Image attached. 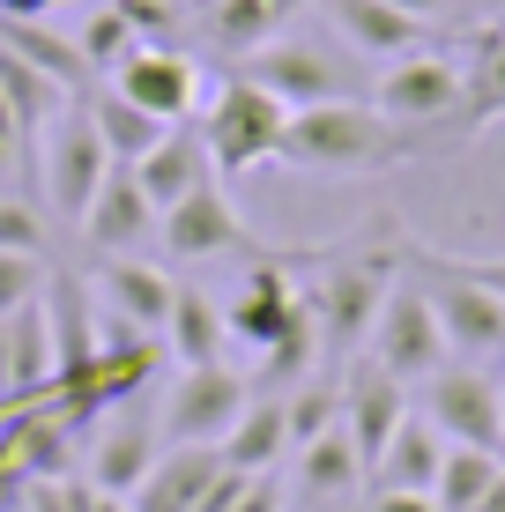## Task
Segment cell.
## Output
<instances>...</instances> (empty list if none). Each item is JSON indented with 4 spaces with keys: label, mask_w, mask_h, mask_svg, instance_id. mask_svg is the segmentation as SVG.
<instances>
[{
    "label": "cell",
    "mask_w": 505,
    "mask_h": 512,
    "mask_svg": "<svg viewBox=\"0 0 505 512\" xmlns=\"http://www.w3.org/2000/svg\"><path fill=\"white\" fill-rule=\"evenodd\" d=\"M431 149L439 141L387 119L372 97L305 104V112H290V134H283V164L312 171V179H379V171H402Z\"/></svg>",
    "instance_id": "obj_1"
},
{
    "label": "cell",
    "mask_w": 505,
    "mask_h": 512,
    "mask_svg": "<svg viewBox=\"0 0 505 512\" xmlns=\"http://www.w3.org/2000/svg\"><path fill=\"white\" fill-rule=\"evenodd\" d=\"M409 268V238L402 231H379V238H357V245H327L312 260V282H305V305H312V327H320V364H350L372 334L379 305H387L394 275Z\"/></svg>",
    "instance_id": "obj_2"
},
{
    "label": "cell",
    "mask_w": 505,
    "mask_h": 512,
    "mask_svg": "<svg viewBox=\"0 0 505 512\" xmlns=\"http://www.w3.org/2000/svg\"><path fill=\"white\" fill-rule=\"evenodd\" d=\"M194 127L208 141V164H223L231 179H246V171H268L283 164V134H290V104L275 90H260L253 75H223L216 90L201 97Z\"/></svg>",
    "instance_id": "obj_3"
},
{
    "label": "cell",
    "mask_w": 505,
    "mask_h": 512,
    "mask_svg": "<svg viewBox=\"0 0 505 512\" xmlns=\"http://www.w3.org/2000/svg\"><path fill=\"white\" fill-rule=\"evenodd\" d=\"M409 275L424 282L431 312H439V327H446V349H454L461 364H491V357H505V297L491 290V282L468 275V260L431 253V245L409 238Z\"/></svg>",
    "instance_id": "obj_4"
},
{
    "label": "cell",
    "mask_w": 505,
    "mask_h": 512,
    "mask_svg": "<svg viewBox=\"0 0 505 512\" xmlns=\"http://www.w3.org/2000/svg\"><path fill=\"white\" fill-rule=\"evenodd\" d=\"M372 104L402 127L431 134L439 149L468 141V82H461V60H446V52H409V60L379 67Z\"/></svg>",
    "instance_id": "obj_5"
},
{
    "label": "cell",
    "mask_w": 505,
    "mask_h": 512,
    "mask_svg": "<svg viewBox=\"0 0 505 512\" xmlns=\"http://www.w3.org/2000/svg\"><path fill=\"white\" fill-rule=\"evenodd\" d=\"M238 75H253L260 90H275L290 112H305V104H335V97H364L357 52L335 45V38H268L260 52L238 60Z\"/></svg>",
    "instance_id": "obj_6"
},
{
    "label": "cell",
    "mask_w": 505,
    "mask_h": 512,
    "mask_svg": "<svg viewBox=\"0 0 505 512\" xmlns=\"http://www.w3.org/2000/svg\"><path fill=\"white\" fill-rule=\"evenodd\" d=\"M30 164H38V179H45L52 216H60V223H82V208H90L97 186L112 179V156H104V134H97V119H90V104L67 97L60 112H52V127L38 134Z\"/></svg>",
    "instance_id": "obj_7"
},
{
    "label": "cell",
    "mask_w": 505,
    "mask_h": 512,
    "mask_svg": "<svg viewBox=\"0 0 505 512\" xmlns=\"http://www.w3.org/2000/svg\"><path fill=\"white\" fill-rule=\"evenodd\" d=\"M364 357L379 364V372H394L416 394L431 372H439L454 349H446V327H439V312H431V297H424V282H416L409 268L394 275V290H387V305H379V320L372 334H364Z\"/></svg>",
    "instance_id": "obj_8"
},
{
    "label": "cell",
    "mask_w": 505,
    "mask_h": 512,
    "mask_svg": "<svg viewBox=\"0 0 505 512\" xmlns=\"http://www.w3.org/2000/svg\"><path fill=\"white\" fill-rule=\"evenodd\" d=\"M253 401V379L231 364H179V379L156 401V431L164 446H223V431L238 423V409Z\"/></svg>",
    "instance_id": "obj_9"
},
{
    "label": "cell",
    "mask_w": 505,
    "mask_h": 512,
    "mask_svg": "<svg viewBox=\"0 0 505 512\" xmlns=\"http://www.w3.org/2000/svg\"><path fill=\"white\" fill-rule=\"evenodd\" d=\"M416 416H431V431H439L446 446H491V453H505V401H498V372H483V364L446 357L439 372L416 386Z\"/></svg>",
    "instance_id": "obj_10"
},
{
    "label": "cell",
    "mask_w": 505,
    "mask_h": 512,
    "mask_svg": "<svg viewBox=\"0 0 505 512\" xmlns=\"http://www.w3.org/2000/svg\"><path fill=\"white\" fill-rule=\"evenodd\" d=\"M156 453H164V431H156V401L149 394H134V401H119V409H104L90 423V438H82V475H90L97 490H119L127 498L134 483L156 468Z\"/></svg>",
    "instance_id": "obj_11"
},
{
    "label": "cell",
    "mask_w": 505,
    "mask_h": 512,
    "mask_svg": "<svg viewBox=\"0 0 505 512\" xmlns=\"http://www.w3.org/2000/svg\"><path fill=\"white\" fill-rule=\"evenodd\" d=\"M112 90L127 104H142L149 119H164V127H186V119L201 112L208 82H201V60L186 45H134L127 60L112 67Z\"/></svg>",
    "instance_id": "obj_12"
},
{
    "label": "cell",
    "mask_w": 505,
    "mask_h": 512,
    "mask_svg": "<svg viewBox=\"0 0 505 512\" xmlns=\"http://www.w3.org/2000/svg\"><path fill=\"white\" fill-rule=\"evenodd\" d=\"M156 245H164V260H223V253L253 260V253H260V238L246 231L238 201H231L216 179L194 186L179 208H164V216H156Z\"/></svg>",
    "instance_id": "obj_13"
},
{
    "label": "cell",
    "mask_w": 505,
    "mask_h": 512,
    "mask_svg": "<svg viewBox=\"0 0 505 512\" xmlns=\"http://www.w3.org/2000/svg\"><path fill=\"white\" fill-rule=\"evenodd\" d=\"M335 379H342V431L357 438L364 468H372V461H379V446H387V438L402 431V416L416 409V394H409V386L394 379V372H379L364 349H357L350 364H342Z\"/></svg>",
    "instance_id": "obj_14"
},
{
    "label": "cell",
    "mask_w": 505,
    "mask_h": 512,
    "mask_svg": "<svg viewBox=\"0 0 505 512\" xmlns=\"http://www.w3.org/2000/svg\"><path fill=\"white\" fill-rule=\"evenodd\" d=\"M97 312L112 327H134V334H164L171 320V297H179V282H171L156 260L142 253H112V260H97Z\"/></svg>",
    "instance_id": "obj_15"
},
{
    "label": "cell",
    "mask_w": 505,
    "mask_h": 512,
    "mask_svg": "<svg viewBox=\"0 0 505 512\" xmlns=\"http://www.w3.org/2000/svg\"><path fill=\"white\" fill-rule=\"evenodd\" d=\"M45 320H52V386H75L104 349V312L82 275H45ZM45 386V394H52Z\"/></svg>",
    "instance_id": "obj_16"
},
{
    "label": "cell",
    "mask_w": 505,
    "mask_h": 512,
    "mask_svg": "<svg viewBox=\"0 0 505 512\" xmlns=\"http://www.w3.org/2000/svg\"><path fill=\"white\" fill-rule=\"evenodd\" d=\"M320 15L335 23V38L357 52V60H409V52H431V23H416V15L387 8V0H320Z\"/></svg>",
    "instance_id": "obj_17"
},
{
    "label": "cell",
    "mask_w": 505,
    "mask_h": 512,
    "mask_svg": "<svg viewBox=\"0 0 505 512\" xmlns=\"http://www.w3.org/2000/svg\"><path fill=\"white\" fill-rule=\"evenodd\" d=\"M82 245H90L97 260L156 245V208H149V193L134 186V171H112V179L97 186V201L82 208Z\"/></svg>",
    "instance_id": "obj_18"
},
{
    "label": "cell",
    "mask_w": 505,
    "mask_h": 512,
    "mask_svg": "<svg viewBox=\"0 0 505 512\" xmlns=\"http://www.w3.org/2000/svg\"><path fill=\"white\" fill-rule=\"evenodd\" d=\"M216 475H223L216 446H164L156 468L127 490V512H201V498H208Z\"/></svg>",
    "instance_id": "obj_19"
},
{
    "label": "cell",
    "mask_w": 505,
    "mask_h": 512,
    "mask_svg": "<svg viewBox=\"0 0 505 512\" xmlns=\"http://www.w3.org/2000/svg\"><path fill=\"white\" fill-rule=\"evenodd\" d=\"M298 8L305 0H194V30L223 60H246V52H260L268 38H283V23Z\"/></svg>",
    "instance_id": "obj_20"
},
{
    "label": "cell",
    "mask_w": 505,
    "mask_h": 512,
    "mask_svg": "<svg viewBox=\"0 0 505 512\" xmlns=\"http://www.w3.org/2000/svg\"><path fill=\"white\" fill-rule=\"evenodd\" d=\"M208 179H216V164H208V141H201L194 119H186V127H171V134L142 156V164H134V186L149 193V208H156V216H164V208H179L186 193L208 186Z\"/></svg>",
    "instance_id": "obj_21"
},
{
    "label": "cell",
    "mask_w": 505,
    "mask_h": 512,
    "mask_svg": "<svg viewBox=\"0 0 505 512\" xmlns=\"http://www.w3.org/2000/svg\"><path fill=\"white\" fill-rule=\"evenodd\" d=\"M290 461H298V498L305 505H342V498H357V490L372 483V468H364L357 438L342 431V423H335V431H320V438H305Z\"/></svg>",
    "instance_id": "obj_22"
},
{
    "label": "cell",
    "mask_w": 505,
    "mask_h": 512,
    "mask_svg": "<svg viewBox=\"0 0 505 512\" xmlns=\"http://www.w3.org/2000/svg\"><path fill=\"white\" fill-rule=\"evenodd\" d=\"M223 468L238 475H275L290 461V416H283V394H253L246 409H238V423L223 431Z\"/></svg>",
    "instance_id": "obj_23"
},
{
    "label": "cell",
    "mask_w": 505,
    "mask_h": 512,
    "mask_svg": "<svg viewBox=\"0 0 505 512\" xmlns=\"http://www.w3.org/2000/svg\"><path fill=\"white\" fill-rule=\"evenodd\" d=\"M0 45L15 52V60H30L38 75H52L67 97H90L97 90V67L82 60L75 38H60L52 23H30V15H0Z\"/></svg>",
    "instance_id": "obj_24"
},
{
    "label": "cell",
    "mask_w": 505,
    "mask_h": 512,
    "mask_svg": "<svg viewBox=\"0 0 505 512\" xmlns=\"http://www.w3.org/2000/svg\"><path fill=\"white\" fill-rule=\"evenodd\" d=\"M439 461H446V438L431 431V416H402V431L379 446V461H372V483L379 490H431L439 483Z\"/></svg>",
    "instance_id": "obj_25"
},
{
    "label": "cell",
    "mask_w": 505,
    "mask_h": 512,
    "mask_svg": "<svg viewBox=\"0 0 505 512\" xmlns=\"http://www.w3.org/2000/svg\"><path fill=\"white\" fill-rule=\"evenodd\" d=\"M82 104H90V119H97V134H104V156H112V171H134V164H142V156L156 149V141L171 134L164 119H149L142 104H127V97L112 90V82H97V90L82 97Z\"/></svg>",
    "instance_id": "obj_26"
},
{
    "label": "cell",
    "mask_w": 505,
    "mask_h": 512,
    "mask_svg": "<svg viewBox=\"0 0 505 512\" xmlns=\"http://www.w3.org/2000/svg\"><path fill=\"white\" fill-rule=\"evenodd\" d=\"M164 349L179 364H216L223 349H231V334H223V305L194 282H179V297H171V320H164Z\"/></svg>",
    "instance_id": "obj_27"
},
{
    "label": "cell",
    "mask_w": 505,
    "mask_h": 512,
    "mask_svg": "<svg viewBox=\"0 0 505 512\" xmlns=\"http://www.w3.org/2000/svg\"><path fill=\"white\" fill-rule=\"evenodd\" d=\"M461 82H468V134L505 119V23H476L468 30Z\"/></svg>",
    "instance_id": "obj_28"
},
{
    "label": "cell",
    "mask_w": 505,
    "mask_h": 512,
    "mask_svg": "<svg viewBox=\"0 0 505 512\" xmlns=\"http://www.w3.org/2000/svg\"><path fill=\"white\" fill-rule=\"evenodd\" d=\"M0 97L15 104V119H23V134H30V149H38V134L52 127V112L67 104V90L52 75H38L30 60H15L8 45H0Z\"/></svg>",
    "instance_id": "obj_29"
},
{
    "label": "cell",
    "mask_w": 505,
    "mask_h": 512,
    "mask_svg": "<svg viewBox=\"0 0 505 512\" xmlns=\"http://www.w3.org/2000/svg\"><path fill=\"white\" fill-rule=\"evenodd\" d=\"M498 468H505V453H491V446H446L439 483H431L439 512H476V505H483V490L498 483Z\"/></svg>",
    "instance_id": "obj_30"
},
{
    "label": "cell",
    "mask_w": 505,
    "mask_h": 512,
    "mask_svg": "<svg viewBox=\"0 0 505 512\" xmlns=\"http://www.w3.org/2000/svg\"><path fill=\"white\" fill-rule=\"evenodd\" d=\"M75 45H82V60H90V67H97V82H104L134 45H142V38H134V23H127L119 8H97L90 23H82V38H75Z\"/></svg>",
    "instance_id": "obj_31"
},
{
    "label": "cell",
    "mask_w": 505,
    "mask_h": 512,
    "mask_svg": "<svg viewBox=\"0 0 505 512\" xmlns=\"http://www.w3.org/2000/svg\"><path fill=\"white\" fill-rule=\"evenodd\" d=\"M0 253H30V260L52 253V223H45L38 201H23V193H0Z\"/></svg>",
    "instance_id": "obj_32"
},
{
    "label": "cell",
    "mask_w": 505,
    "mask_h": 512,
    "mask_svg": "<svg viewBox=\"0 0 505 512\" xmlns=\"http://www.w3.org/2000/svg\"><path fill=\"white\" fill-rule=\"evenodd\" d=\"M38 297H45V260L0 253V320H8V312H23V305H38Z\"/></svg>",
    "instance_id": "obj_33"
},
{
    "label": "cell",
    "mask_w": 505,
    "mask_h": 512,
    "mask_svg": "<svg viewBox=\"0 0 505 512\" xmlns=\"http://www.w3.org/2000/svg\"><path fill=\"white\" fill-rule=\"evenodd\" d=\"M60 490H67V512H127V498H119V490H97L90 475H60Z\"/></svg>",
    "instance_id": "obj_34"
},
{
    "label": "cell",
    "mask_w": 505,
    "mask_h": 512,
    "mask_svg": "<svg viewBox=\"0 0 505 512\" xmlns=\"http://www.w3.org/2000/svg\"><path fill=\"white\" fill-rule=\"evenodd\" d=\"M290 498H283V475H246L238 483V498H231V512H283Z\"/></svg>",
    "instance_id": "obj_35"
},
{
    "label": "cell",
    "mask_w": 505,
    "mask_h": 512,
    "mask_svg": "<svg viewBox=\"0 0 505 512\" xmlns=\"http://www.w3.org/2000/svg\"><path fill=\"white\" fill-rule=\"evenodd\" d=\"M364 512H439V498H431V490H379L372 483V505Z\"/></svg>",
    "instance_id": "obj_36"
},
{
    "label": "cell",
    "mask_w": 505,
    "mask_h": 512,
    "mask_svg": "<svg viewBox=\"0 0 505 512\" xmlns=\"http://www.w3.org/2000/svg\"><path fill=\"white\" fill-rule=\"evenodd\" d=\"M60 8H75V0H0V15H30V23H52Z\"/></svg>",
    "instance_id": "obj_37"
},
{
    "label": "cell",
    "mask_w": 505,
    "mask_h": 512,
    "mask_svg": "<svg viewBox=\"0 0 505 512\" xmlns=\"http://www.w3.org/2000/svg\"><path fill=\"white\" fill-rule=\"evenodd\" d=\"M23 512H67V490H60V483H30Z\"/></svg>",
    "instance_id": "obj_38"
},
{
    "label": "cell",
    "mask_w": 505,
    "mask_h": 512,
    "mask_svg": "<svg viewBox=\"0 0 505 512\" xmlns=\"http://www.w3.org/2000/svg\"><path fill=\"white\" fill-rule=\"evenodd\" d=\"M387 8L416 15V23H446V8H454V0H387Z\"/></svg>",
    "instance_id": "obj_39"
},
{
    "label": "cell",
    "mask_w": 505,
    "mask_h": 512,
    "mask_svg": "<svg viewBox=\"0 0 505 512\" xmlns=\"http://www.w3.org/2000/svg\"><path fill=\"white\" fill-rule=\"evenodd\" d=\"M476 512H505V468H498V483L483 490V505H476Z\"/></svg>",
    "instance_id": "obj_40"
},
{
    "label": "cell",
    "mask_w": 505,
    "mask_h": 512,
    "mask_svg": "<svg viewBox=\"0 0 505 512\" xmlns=\"http://www.w3.org/2000/svg\"><path fill=\"white\" fill-rule=\"evenodd\" d=\"M468 8H476L483 23H505V0H468Z\"/></svg>",
    "instance_id": "obj_41"
},
{
    "label": "cell",
    "mask_w": 505,
    "mask_h": 512,
    "mask_svg": "<svg viewBox=\"0 0 505 512\" xmlns=\"http://www.w3.org/2000/svg\"><path fill=\"white\" fill-rule=\"evenodd\" d=\"M8 416H15V401H0V423H8Z\"/></svg>",
    "instance_id": "obj_42"
},
{
    "label": "cell",
    "mask_w": 505,
    "mask_h": 512,
    "mask_svg": "<svg viewBox=\"0 0 505 512\" xmlns=\"http://www.w3.org/2000/svg\"><path fill=\"white\" fill-rule=\"evenodd\" d=\"M498 401H505V372H498Z\"/></svg>",
    "instance_id": "obj_43"
},
{
    "label": "cell",
    "mask_w": 505,
    "mask_h": 512,
    "mask_svg": "<svg viewBox=\"0 0 505 512\" xmlns=\"http://www.w3.org/2000/svg\"><path fill=\"white\" fill-rule=\"evenodd\" d=\"M186 8H194V0H186Z\"/></svg>",
    "instance_id": "obj_44"
}]
</instances>
